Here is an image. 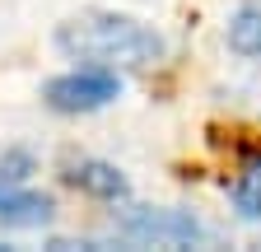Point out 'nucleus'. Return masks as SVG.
<instances>
[{
  "label": "nucleus",
  "instance_id": "5",
  "mask_svg": "<svg viewBox=\"0 0 261 252\" xmlns=\"http://www.w3.org/2000/svg\"><path fill=\"white\" fill-rule=\"evenodd\" d=\"M51 215H56V201L51 196L28 192L23 182L0 187V224H5V229H42Z\"/></svg>",
  "mask_w": 261,
  "mask_h": 252
},
{
  "label": "nucleus",
  "instance_id": "4",
  "mask_svg": "<svg viewBox=\"0 0 261 252\" xmlns=\"http://www.w3.org/2000/svg\"><path fill=\"white\" fill-rule=\"evenodd\" d=\"M61 178L75 187V192H84V196H93V201H108V206H126L130 201V178L117 168V164H108V159H65V168H61Z\"/></svg>",
  "mask_w": 261,
  "mask_h": 252
},
{
  "label": "nucleus",
  "instance_id": "7",
  "mask_svg": "<svg viewBox=\"0 0 261 252\" xmlns=\"http://www.w3.org/2000/svg\"><path fill=\"white\" fill-rule=\"evenodd\" d=\"M228 201H233V210L243 219H261V154H252L238 168L233 187H228Z\"/></svg>",
  "mask_w": 261,
  "mask_h": 252
},
{
  "label": "nucleus",
  "instance_id": "8",
  "mask_svg": "<svg viewBox=\"0 0 261 252\" xmlns=\"http://www.w3.org/2000/svg\"><path fill=\"white\" fill-rule=\"evenodd\" d=\"M38 168L28 149H0V187H14V182H28V173Z\"/></svg>",
  "mask_w": 261,
  "mask_h": 252
},
{
  "label": "nucleus",
  "instance_id": "3",
  "mask_svg": "<svg viewBox=\"0 0 261 252\" xmlns=\"http://www.w3.org/2000/svg\"><path fill=\"white\" fill-rule=\"evenodd\" d=\"M112 98H121V80H117V70H103V66H75V70L51 75L42 84V103L51 112H61V117L98 112Z\"/></svg>",
  "mask_w": 261,
  "mask_h": 252
},
{
  "label": "nucleus",
  "instance_id": "6",
  "mask_svg": "<svg viewBox=\"0 0 261 252\" xmlns=\"http://www.w3.org/2000/svg\"><path fill=\"white\" fill-rule=\"evenodd\" d=\"M224 42L238 56H261V0H243L224 23Z\"/></svg>",
  "mask_w": 261,
  "mask_h": 252
},
{
  "label": "nucleus",
  "instance_id": "1",
  "mask_svg": "<svg viewBox=\"0 0 261 252\" xmlns=\"http://www.w3.org/2000/svg\"><path fill=\"white\" fill-rule=\"evenodd\" d=\"M56 52L80 61V66H103V70H145L163 61V38L149 23L117 14V10H89L56 28Z\"/></svg>",
  "mask_w": 261,
  "mask_h": 252
},
{
  "label": "nucleus",
  "instance_id": "2",
  "mask_svg": "<svg viewBox=\"0 0 261 252\" xmlns=\"http://www.w3.org/2000/svg\"><path fill=\"white\" fill-rule=\"evenodd\" d=\"M117 234L130 243H154V247H196L210 238L201 219L177 206H130L117 215Z\"/></svg>",
  "mask_w": 261,
  "mask_h": 252
}]
</instances>
